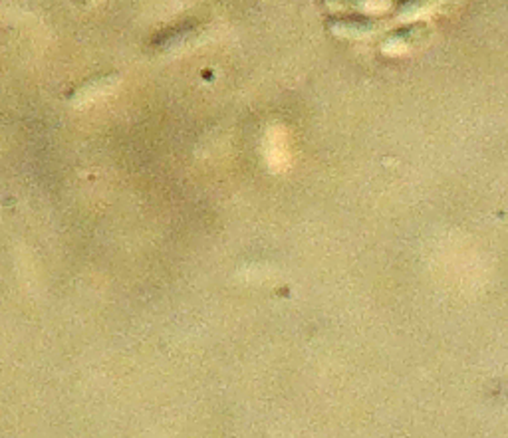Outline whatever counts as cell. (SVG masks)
Returning a JSON list of instances; mask_svg holds the SVG:
<instances>
[{"label":"cell","instance_id":"277c9868","mask_svg":"<svg viewBox=\"0 0 508 438\" xmlns=\"http://www.w3.org/2000/svg\"><path fill=\"white\" fill-rule=\"evenodd\" d=\"M435 3L437 0H401L397 15L401 18H415L425 13V10H429Z\"/></svg>","mask_w":508,"mask_h":438},{"label":"cell","instance_id":"7a4b0ae2","mask_svg":"<svg viewBox=\"0 0 508 438\" xmlns=\"http://www.w3.org/2000/svg\"><path fill=\"white\" fill-rule=\"evenodd\" d=\"M327 28L340 36L359 38V36H367V34H372V32H376L377 24L374 23V20H367V18H340V20H330V23H327Z\"/></svg>","mask_w":508,"mask_h":438},{"label":"cell","instance_id":"6da1fadb","mask_svg":"<svg viewBox=\"0 0 508 438\" xmlns=\"http://www.w3.org/2000/svg\"><path fill=\"white\" fill-rule=\"evenodd\" d=\"M118 80H120L118 73H103V76H95L92 80H86L83 83H80L76 90H72L68 98H70L72 103L92 102L95 98H100V95L108 93Z\"/></svg>","mask_w":508,"mask_h":438},{"label":"cell","instance_id":"5b68a950","mask_svg":"<svg viewBox=\"0 0 508 438\" xmlns=\"http://www.w3.org/2000/svg\"><path fill=\"white\" fill-rule=\"evenodd\" d=\"M332 6H352V8H369L379 10L386 8L389 0H332Z\"/></svg>","mask_w":508,"mask_h":438},{"label":"cell","instance_id":"3957f363","mask_svg":"<svg viewBox=\"0 0 508 438\" xmlns=\"http://www.w3.org/2000/svg\"><path fill=\"white\" fill-rule=\"evenodd\" d=\"M421 30H423L421 26L399 30V32H396V34H391V36L384 42V48H386L387 52H391V54H396V52H404V50H407V48L413 44V40H415V36L419 34Z\"/></svg>","mask_w":508,"mask_h":438}]
</instances>
